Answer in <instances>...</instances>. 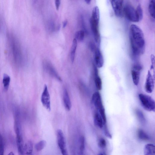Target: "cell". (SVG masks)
<instances>
[{
  "label": "cell",
  "instance_id": "1",
  "mask_svg": "<svg viewBox=\"0 0 155 155\" xmlns=\"http://www.w3.org/2000/svg\"><path fill=\"white\" fill-rule=\"evenodd\" d=\"M129 37L132 52L136 56L143 54L145 51L144 36L141 29L132 24L129 28Z\"/></svg>",
  "mask_w": 155,
  "mask_h": 155
},
{
  "label": "cell",
  "instance_id": "2",
  "mask_svg": "<svg viewBox=\"0 0 155 155\" xmlns=\"http://www.w3.org/2000/svg\"><path fill=\"white\" fill-rule=\"evenodd\" d=\"M100 17L99 8L97 6H96L92 10L90 19V24L94 40L98 44L101 42V36L99 27Z\"/></svg>",
  "mask_w": 155,
  "mask_h": 155
},
{
  "label": "cell",
  "instance_id": "3",
  "mask_svg": "<svg viewBox=\"0 0 155 155\" xmlns=\"http://www.w3.org/2000/svg\"><path fill=\"white\" fill-rule=\"evenodd\" d=\"M92 102L96 109L102 117L104 124L106 122V118L104 108L103 105L100 94L98 92L94 93L92 96Z\"/></svg>",
  "mask_w": 155,
  "mask_h": 155
},
{
  "label": "cell",
  "instance_id": "4",
  "mask_svg": "<svg viewBox=\"0 0 155 155\" xmlns=\"http://www.w3.org/2000/svg\"><path fill=\"white\" fill-rule=\"evenodd\" d=\"M139 98L142 106L145 110L149 111H155V101L151 97L144 94H140Z\"/></svg>",
  "mask_w": 155,
  "mask_h": 155
},
{
  "label": "cell",
  "instance_id": "5",
  "mask_svg": "<svg viewBox=\"0 0 155 155\" xmlns=\"http://www.w3.org/2000/svg\"><path fill=\"white\" fill-rule=\"evenodd\" d=\"M124 11L127 18L130 21L134 22L139 21L136 9L131 5H126L124 8Z\"/></svg>",
  "mask_w": 155,
  "mask_h": 155
},
{
  "label": "cell",
  "instance_id": "6",
  "mask_svg": "<svg viewBox=\"0 0 155 155\" xmlns=\"http://www.w3.org/2000/svg\"><path fill=\"white\" fill-rule=\"evenodd\" d=\"M57 136L58 144L61 153L63 155H68L65 138L61 130H57Z\"/></svg>",
  "mask_w": 155,
  "mask_h": 155
},
{
  "label": "cell",
  "instance_id": "7",
  "mask_svg": "<svg viewBox=\"0 0 155 155\" xmlns=\"http://www.w3.org/2000/svg\"><path fill=\"white\" fill-rule=\"evenodd\" d=\"M41 101L43 106L48 110L51 109L50 95L46 84L44 86L41 97Z\"/></svg>",
  "mask_w": 155,
  "mask_h": 155
},
{
  "label": "cell",
  "instance_id": "8",
  "mask_svg": "<svg viewBox=\"0 0 155 155\" xmlns=\"http://www.w3.org/2000/svg\"><path fill=\"white\" fill-rule=\"evenodd\" d=\"M142 69V67L139 65H134L133 67L131 74L133 82L134 84L137 85L139 82L140 72Z\"/></svg>",
  "mask_w": 155,
  "mask_h": 155
},
{
  "label": "cell",
  "instance_id": "9",
  "mask_svg": "<svg viewBox=\"0 0 155 155\" xmlns=\"http://www.w3.org/2000/svg\"><path fill=\"white\" fill-rule=\"evenodd\" d=\"M154 88V82L153 76L149 71H148L147 76L145 84V89L148 93L153 92Z\"/></svg>",
  "mask_w": 155,
  "mask_h": 155
},
{
  "label": "cell",
  "instance_id": "10",
  "mask_svg": "<svg viewBox=\"0 0 155 155\" xmlns=\"http://www.w3.org/2000/svg\"><path fill=\"white\" fill-rule=\"evenodd\" d=\"M123 0H115L111 3L112 8L116 16L120 17L122 13Z\"/></svg>",
  "mask_w": 155,
  "mask_h": 155
},
{
  "label": "cell",
  "instance_id": "11",
  "mask_svg": "<svg viewBox=\"0 0 155 155\" xmlns=\"http://www.w3.org/2000/svg\"><path fill=\"white\" fill-rule=\"evenodd\" d=\"M94 59L97 68H100L103 67L104 63V58L98 48H96L95 49Z\"/></svg>",
  "mask_w": 155,
  "mask_h": 155
},
{
  "label": "cell",
  "instance_id": "12",
  "mask_svg": "<svg viewBox=\"0 0 155 155\" xmlns=\"http://www.w3.org/2000/svg\"><path fill=\"white\" fill-rule=\"evenodd\" d=\"M63 101L65 109L69 111L71 107V104L68 92L66 89H64L63 92Z\"/></svg>",
  "mask_w": 155,
  "mask_h": 155
},
{
  "label": "cell",
  "instance_id": "13",
  "mask_svg": "<svg viewBox=\"0 0 155 155\" xmlns=\"http://www.w3.org/2000/svg\"><path fill=\"white\" fill-rule=\"evenodd\" d=\"M16 143L19 154H24V146L21 134L16 135Z\"/></svg>",
  "mask_w": 155,
  "mask_h": 155
},
{
  "label": "cell",
  "instance_id": "14",
  "mask_svg": "<svg viewBox=\"0 0 155 155\" xmlns=\"http://www.w3.org/2000/svg\"><path fill=\"white\" fill-rule=\"evenodd\" d=\"M45 67L48 73L52 76L55 78L59 81H61V79L52 66L49 63L45 64Z\"/></svg>",
  "mask_w": 155,
  "mask_h": 155
},
{
  "label": "cell",
  "instance_id": "15",
  "mask_svg": "<svg viewBox=\"0 0 155 155\" xmlns=\"http://www.w3.org/2000/svg\"><path fill=\"white\" fill-rule=\"evenodd\" d=\"M94 124L100 128H102L103 126L104 123L102 117L98 112H96L94 114Z\"/></svg>",
  "mask_w": 155,
  "mask_h": 155
},
{
  "label": "cell",
  "instance_id": "16",
  "mask_svg": "<svg viewBox=\"0 0 155 155\" xmlns=\"http://www.w3.org/2000/svg\"><path fill=\"white\" fill-rule=\"evenodd\" d=\"M144 154L145 155L155 154L154 145L151 143L146 144L144 148Z\"/></svg>",
  "mask_w": 155,
  "mask_h": 155
},
{
  "label": "cell",
  "instance_id": "17",
  "mask_svg": "<svg viewBox=\"0 0 155 155\" xmlns=\"http://www.w3.org/2000/svg\"><path fill=\"white\" fill-rule=\"evenodd\" d=\"M77 46V41L74 38L72 41L70 51V58L72 63H73L74 61Z\"/></svg>",
  "mask_w": 155,
  "mask_h": 155
},
{
  "label": "cell",
  "instance_id": "18",
  "mask_svg": "<svg viewBox=\"0 0 155 155\" xmlns=\"http://www.w3.org/2000/svg\"><path fill=\"white\" fill-rule=\"evenodd\" d=\"M148 11L151 17L154 19L155 15V0H149Z\"/></svg>",
  "mask_w": 155,
  "mask_h": 155
},
{
  "label": "cell",
  "instance_id": "19",
  "mask_svg": "<svg viewBox=\"0 0 155 155\" xmlns=\"http://www.w3.org/2000/svg\"><path fill=\"white\" fill-rule=\"evenodd\" d=\"M33 149V143L31 141H28L24 145V152L26 154H32Z\"/></svg>",
  "mask_w": 155,
  "mask_h": 155
},
{
  "label": "cell",
  "instance_id": "20",
  "mask_svg": "<svg viewBox=\"0 0 155 155\" xmlns=\"http://www.w3.org/2000/svg\"><path fill=\"white\" fill-rule=\"evenodd\" d=\"M10 81V78L9 76L6 74L3 75V84L4 90L7 91L8 89Z\"/></svg>",
  "mask_w": 155,
  "mask_h": 155
},
{
  "label": "cell",
  "instance_id": "21",
  "mask_svg": "<svg viewBox=\"0 0 155 155\" xmlns=\"http://www.w3.org/2000/svg\"><path fill=\"white\" fill-rule=\"evenodd\" d=\"M94 69L95 70L94 81L95 86L97 89L98 90H101L102 87V81L101 78L97 74L98 73L96 69L95 68Z\"/></svg>",
  "mask_w": 155,
  "mask_h": 155
},
{
  "label": "cell",
  "instance_id": "22",
  "mask_svg": "<svg viewBox=\"0 0 155 155\" xmlns=\"http://www.w3.org/2000/svg\"><path fill=\"white\" fill-rule=\"evenodd\" d=\"M85 32L83 30L77 31L75 34V38L79 41H83L84 38Z\"/></svg>",
  "mask_w": 155,
  "mask_h": 155
},
{
  "label": "cell",
  "instance_id": "23",
  "mask_svg": "<svg viewBox=\"0 0 155 155\" xmlns=\"http://www.w3.org/2000/svg\"><path fill=\"white\" fill-rule=\"evenodd\" d=\"M46 144L45 140H41L37 143L35 146V148L37 151H40L43 150Z\"/></svg>",
  "mask_w": 155,
  "mask_h": 155
},
{
  "label": "cell",
  "instance_id": "24",
  "mask_svg": "<svg viewBox=\"0 0 155 155\" xmlns=\"http://www.w3.org/2000/svg\"><path fill=\"white\" fill-rule=\"evenodd\" d=\"M137 134L138 137L141 140H147L150 139L149 136L142 130H138Z\"/></svg>",
  "mask_w": 155,
  "mask_h": 155
},
{
  "label": "cell",
  "instance_id": "25",
  "mask_svg": "<svg viewBox=\"0 0 155 155\" xmlns=\"http://www.w3.org/2000/svg\"><path fill=\"white\" fill-rule=\"evenodd\" d=\"M137 15L139 21L143 18V11L140 5H138L136 9Z\"/></svg>",
  "mask_w": 155,
  "mask_h": 155
},
{
  "label": "cell",
  "instance_id": "26",
  "mask_svg": "<svg viewBox=\"0 0 155 155\" xmlns=\"http://www.w3.org/2000/svg\"><path fill=\"white\" fill-rule=\"evenodd\" d=\"M85 148V139L84 136H81L80 139L79 153L82 154Z\"/></svg>",
  "mask_w": 155,
  "mask_h": 155
},
{
  "label": "cell",
  "instance_id": "27",
  "mask_svg": "<svg viewBox=\"0 0 155 155\" xmlns=\"http://www.w3.org/2000/svg\"><path fill=\"white\" fill-rule=\"evenodd\" d=\"M136 112L137 116L140 122L143 124L145 123V119L142 112L139 110H137Z\"/></svg>",
  "mask_w": 155,
  "mask_h": 155
},
{
  "label": "cell",
  "instance_id": "28",
  "mask_svg": "<svg viewBox=\"0 0 155 155\" xmlns=\"http://www.w3.org/2000/svg\"><path fill=\"white\" fill-rule=\"evenodd\" d=\"M4 152V141L2 136L0 133V155H3Z\"/></svg>",
  "mask_w": 155,
  "mask_h": 155
},
{
  "label": "cell",
  "instance_id": "29",
  "mask_svg": "<svg viewBox=\"0 0 155 155\" xmlns=\"http://www.w3.org/2000/svg\"><path fill=\"white\" fill-rule=\"evenodd\" d=\"M98 145L101 148H105L106 146V142L105 140L102 138L100 139L99 141Z\"/></svg>",
  "mask_w": 155,
  "mask_h": 155
},
{
  "label": "cell",
  "instance_id": "30",
  "mask_svg": "<svg viewBox=\"0 0 155 155\" xmlns=\"http://www.w3.org/2000/svg\"><path fill=\"white\" fill-rule=\"evenodd\" d=\"M104 133L105 135L109 138H111L112 136L110 133L109 132L108 130L105 126L104 130Z\"/></svg>",
  "mask_w": 155,
  "mask_h": 155
},
{
  "label": "cell",
  "instance_id": "31",
  "mask_svg": "<svg viewBox=\"0 0 155 155\" xmlns=\"http://www.w3.org/2000/svg\"><path fill=\"white\" fill-rule=\"evenodd\" d=\"M61 3L60 0H55V5L56 8L57 10L59 9Z\"/></svg>",
  "mask_w": 155,
  "mask_h": 155
},
{
  "label": "cell",
  "instance_id": "32",
  "mask_svg": "<svg viewBox=\"0 0 155 155\" xmlns=\"http://www.w3.org/2000/svg\"><path fill=\"white\" fill-rule=\"evenodd\" d=\"M68 24V21L67 20L64 21L63 23V28H65Z\"/></svg>",
  "mask_w": 155,
  "mask_h": 155
},
{
  "label": "cell",
  "instance_id": "33",
  "mask_svg": "<svg viewBox=\"0 0 155 155\" xmlns=\"http://www.w3.org/2000/svg\"><path fill=\"white\" fill-rule=\"evenodd\" d=\"M85 2L87 4H90L91 1V0H84Z\"/></svg>",
  "mask_w": 155,
  "mask_h": 155
},
{
  "label": "cell",
  "instance_id": "34",
  "mask_svg": "<svg viewBox=\"0 0 155 155\" xmlns=\"http://www.w3.org/2000/svg\"><path fill=\"white\" fill-rule=\"evenodd\" d=\"M99 155H104L106 154L104 152H101L99 154Z\"/></svg>",
  "mask_w": 155,
  "mask_h": 155
},
{
  "label": "cell",
  "instance_id": "35",
  "mask_svg": "<svg viewBox=\"0 0 155 155\" xmlns=\"http://www.w3.org/2000/svg\"><path fill=\"white\" fill-rule=\"evenodd\" d=\"M9 154L12 155H14V154L12 152H11L10 153H9Z\"/></svg>",
  "mask_w": 155,
  "mask_h": 155
},
{
  "label": "cell",
  "instance_id": "36",
  "mask_svg": "<svg viewBox=\"0 0 155 155\" xmlns=\"http://www.w3.org/2000/svg\"><path fill=\"white\" fill-rule=\"evenodd\" d=\"M115 0H109L110 3L112 2H113Z\"/></svg>",
  "mask_w": 155,
  "mask_h": 155
}]
</instances>
